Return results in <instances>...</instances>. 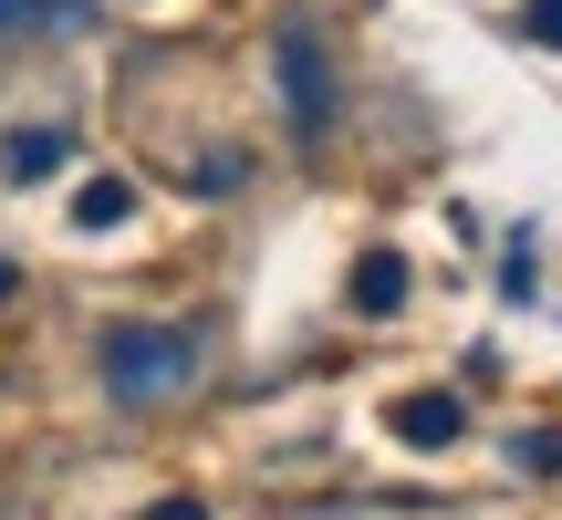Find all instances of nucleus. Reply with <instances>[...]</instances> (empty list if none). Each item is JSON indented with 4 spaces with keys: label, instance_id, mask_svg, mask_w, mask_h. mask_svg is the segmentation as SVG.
<instances>
[{
    "label": "nucleus",
    "instance_id": "6",
    "mask_svg": "<svg viewBox=\"0 0 562 520\" xmlns=\"http://www.w3.org/2000/svg\"><path fill=\"white\" fill-rule=\"evenodd\" d=\"M125 208H136V188H125V178H83V188H74V219H83V229H115Z\"/></svg>",
    "mask_w": 562,
    "mask_h": 520
},
{
    "label": "nucleus",
    "instance_id": "5",
    "mask_svg": "<svg viewBox=\"0 0 562 520\" xmlns=\"http://www.w3.org/2000/svg\"><path fill=\"white\" fill-rule=\"evenodd\" d=\"M406 302V260L396 250H364L355 260V313H396Z\"/></svg>",
    "mask_w": 562,
    "mask_h": 520
},
{
    "label": "nucleus",
    "instance_id": "9",
    "mask_svg": "<svg viewBox=\"0 0 562 520\" xmlns=\"http://www.w3.org/2000/svg\"><path fill=\"white\" fill-rule=\"evenodd\" d=\"M136 520H209L199 500H157V510H136Z\"/></svg>",
    "mask_w": 562,
    "mask_h": 520
},
{
    "label": "nucleus",
    "instance_id": "7",
    "mask_svg": "<svg viewBox=\"0 0 562 520\" xmlns=\"http://www.w3.org/2000/svg\"><path fill=\"white\" fill-rule=\"evenodd\" d=\"M510 468H562V438H552V427H531V438H510Z\"/></svg>",
    "mask_w": 562,
    "mask_h": 520
},
{
    "label": "nucleus",
    "instance_id": "3",
    "mask_svg": "<svg viewBox=\"0 0 562 520\" xmlns=\"http://www.w3.org/2000/svg\"><path fill=\"white\" fill-rule=\"evenodd\" d=\"M63 157H74V125H53V115H32V125L0 136V178H11V188H42Z\"/></svg>",
    "mask_w": 562,
    "mask_h": 520
},
{
    "label": "nucleus",
    "instance_id": "2",
    "mask_svg": "<svg viewBox=\"0 0 562 520\" xmlns=\"http://www.w3.org/2000/svg\"><path fill=\"white\" fill-rule=\"evenodd\" d=\"M271 53H281V94H292V136H302V146H323V125H334V63H323L313 11H281Z\"/></svg>",
    "mask_w": 562,
    "mask_h": 520
},
{
    "label": "nucleus",
    "instance_id": "4",
    "mask_svg": "<svg viewBox=\"0 0 562 520\" xmlns=\"http://www.w3.org/2000/svg\"><path fill=\"white\" fill-rule=\"evenodd\" d=\"M385 427H396L406 448H459L469 438V406L459 396H396V406H385Z\"/></svg>",
    "mask_w": 562,
    "mask_h": 520
},
{
    "label": "nucleus",
    "instance_id": "1",
    "mask_svg": "<svg viewBox=\"0 0 562 520\" xmlns=\"http://www.w3.org/2000/svg\"><path fill=\"white\" fill-rule=\"evenodd\" d=\"M199 385V334L188 323H115L104 334V396L115 406H178Z\"/></svg>",
    "mask_w": 562,
    "mask_h": 520
},
{
    "label": "nucleus",
    "instance_id": "8",
    "mask_svg": "<svg viewBox=\"0 0 562 520\" xmlns=\"http://www.w3.org/2000/svg\"><path fill=\"white\" fill-rule=\"evenodd\" d=\"M521 32H531V42H552V53H562V0H521Z\"/></svg>",
    "mask_w": 562,
    "mask_h": 520
}]
</instances>
